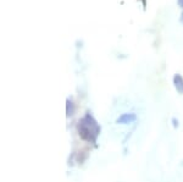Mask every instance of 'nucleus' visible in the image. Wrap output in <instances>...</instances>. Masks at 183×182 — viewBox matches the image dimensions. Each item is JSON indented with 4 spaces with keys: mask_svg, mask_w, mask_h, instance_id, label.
<instances>
[{
    "mask_svg": "<svg viewBox=\"0 0 183 182\" xmlns=\"http://www.w3.org/2000/svg\"><path fill=\"white\" fill-rule=\"evenodd\" d=\"M173 84H175L176 90L180 94H183V77L181 75H175L173 76Z\"/></svg>",
    "mask_w": 183,
    "mask_h": 182,
    "instance_id": "obj_3",
    "label": "nucleus"
},
{
    "mask_svg": "<svg viewBox=\"0 0 183 182\" xmlns=\"http://www.w3.org/2000/svg\"><path fill=\"white\" fill-rule=\"evenodd\" d=\"M136 121H137V115L134 112H125V114H121L116 119V124L117 125H130Z\"/></svg>",
    "mask_w": 183,
    "mask_h": 182,
    "instance_id": "obj_2",
    "label": "nucleus"
},
{
    "mask_svg": "<svg viewBox=\"0 0 183 182\" xmlns=\"http://www.w3.org/2000/svg\"><path fill=\"white\" fill-rule=\"evenodd\" d=\"M77 130H78L81 138L87 141V142H89V143L97 142V139L100 134V131H102L97 120H95L94 116L89 112H87L79 120Z\"/></svg>",
    "mask_w": 183,
    "mask_h": 182,
    "instance_id": "obj_1",
    "label": "nucleus"
},
{
    "mask_svg": "<svg viewBox=\"0 0 183 182\" xmlns=\"http://www.w3.org/2000/svg\"><path fill=\"white\" fill-rule=\"evenodd\" d=\"M172 122H173V127L177 128V127H178V121H177L176 117H173V119H172Z\"/></svg>",
    "mask_w": 183,
    "mask_h": 182,
    "instance_id": "obj_4",
    "label": "nucleus"
}]
</instances>
